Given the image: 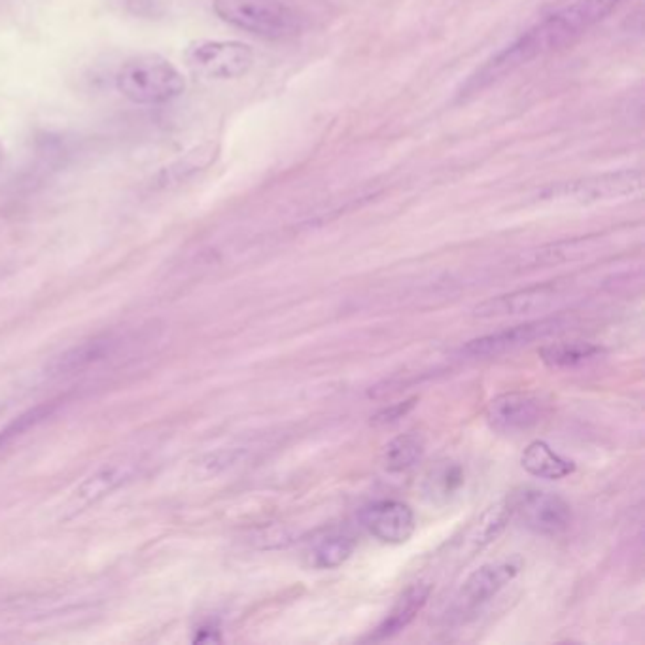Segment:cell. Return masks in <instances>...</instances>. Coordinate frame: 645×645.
<instances>
[{
    "instance_id": "1",
    "label": "cell",
    "mask_w": 645,
    "mask_h": 645,
    "mask_svg": "<svg viewBox=\"0 0 645 645\" xmlns=\"http://www.w3.org/2000/svg\"><path fill=\"white\" fill-rule=\"evenodd\" d=\"M619 3L621 0H576L570 6L555 12L486 61L473 76H470L460 95L468 97L479 93L523 65L547 56L551 51L572 46L587 31L606 19Z\"/></svg>"
},
{
    "instance_id": "2",
    "label": "cell",
    "mask_w": 645,
    "mask_h": 645,
    "mask_svg": "<svg viewBox=\"0 0 645 645\" xmlns=\"http://www.w3.org/2000/svg\"><path fill=\"white\" fill-rule=\"evenodd\" d=\"M116 89L133 105L158 107L182 97L186 80L182 72L163 56L140 54L120 67Z\"/></svg>"
},
{
    "instance_id": "3",
    "label": "cell",
    "mask_w": 645,
    "mask_h": 645,
    "mask_svg": "<svg viewBox=\"0 0 645 645\" xmlns=\"http://www.w3.org/2000/svg\"><path fill=\"white\" fill-rule=\"evenodd\" d=\"M214 14L231 27L265 40L296 38L303 21L282 0H213Z\"/></svg>"
},
{
    "instance_id": "4",
    "label": "cell",
    "mask_w": 645,
    "mask_h": 645,
    "mask_svg": "<svg viewBox=\"0 0 645 645\" xmlns=\"http://www.w3.org/2000/svg\"><path fill=\"white\" fill-rule=\"evenodd\" d=\"M142 341L144 335L140 331H107L56 356L54 362L47 368V375L65 379L88 373L91 369L114 362V359H120V356L131 354L133 347L142 345Z\"/></svg>"
},
{
    "instance_id": "5",
    "label": "cell",
    "mask_w": 645,
    "mask_h": 645,
    "mask_svg": "<svg viewBox=\"0 0 645 645\" xmlns=\"http://www.w3.org/2000/svg\"><path fill=\"white\" fill-rule=\"evenodd\" d=\"M186 67L204 80H237L254 65V51L237 40H195L184 51Z\"/></svg>"
},
{
    "instance_id": "6",
    "label": "cell",
    "mask_w": 645,
    "mask_h": 645,
    "mask_svg": "<svg viewBox=\"0 0 645 645\" xmlns=\"http://www.w3.org/2000/svg\"><path fill=\"white\" fill-rule=\"evenodd\" d=\"M519 523L539 536H558L572 525V507L564 498L541 488H521L507 498Z\"/></svg>"
},
{
    "instance_id": "7",
    "label": "cell",
    "mask_w": 645,
    "mask_h": 645,
    "mask_svg": "<svg viewBox=\"0 0 645 645\" xmlns=\"http://www.w3.org/2000/svg\"><path fill=\"white\" fill-rule=\"evenodd\" d=\"M523 567L521 558H504L498 562H490L475 570L460 590L456 592L451 613L458 619L473 615L477 609L486 606L490 600L498 597L515 577L519 576Z\"/></svg>"
},
{
    "instance_id": "8",
    "label": "cell",
    "mask_w": 645,
    "mask_h": 645,
    "mask_svg": "<svg viewBox=\"0 0 645 645\" xmlns=\"http://www.w3.org/2000/svg\"><path fill=\"white\" fill-rule=\"evenodd\" d=\"M643 188L641 171H617L588 176L574 182H566L557 188H549L544 195L557 201L572 203H598L640 195Z\"/></svg>"
},
{
    "instance_id": "9",
    "label": "cell",
    "mask_w": 645,
    "mask_h": 645,
    "mask_svg": "<svg viewBox=\"0 0 645 645\" xmlns=\"http://www.w3.org/2000/svg\"><path fill=\"white\" fill-rule=\"evenodd\" d=\"M566 326H567V320L560 315L525 322L519 326H511V328L488 333V335H483V338L470 341L466 347L462 349V354L472 356V358L500 356V354H505L511 350H517L521 347H526L534 341L546 339V338H549V335L564 329Z\"/></svg>"
},
{
    "instance_id": "10",
    "label": "cell",
    "mask_w": 645,
    "mask_h": 645,
    "mask_svg": "<svg viewBox=\"0 0 645 645\" xmlns=\"http://www.w3.org/2000/svg\"><path fill=\"white\" fill-rule=\"evenodd\" d=\"M547 403L532 392H505L486 407L488 426L500 433H521L544 421Z\"/></svg>"
},
{
    "instance_id": "11",
    "label": "cell",
    "mask_w": 645,
    "mask_h": 645,
    "mask_svg": "<svg viewBox=\"0 0 645 645\" xmlns=\"http://www.w3.org/2000/svg\"><path fill=\"white\" fill-rule=\"evenodd\" d=\"M144 466L146 463L142 458H120L107 462L105 466H100L91 475H88L78 484V488L74 490L70 500L72 507H89L91 504L110 496L118 488L139 479Z\"/></svg>"
},
{
    "instance_id": "12",
    "label": "cell",
    "mask_w": 645,
    "mask_h": 645,
    "mask_svg": "<svg viewBox=\"0 0 645 645\" xmlns=\"http://www.w3.org/2000/svg\"><path fill=\"white\" fill-rule=\"evenodd\" d=\"M362 523L382 544L400 546L415 532V513L403 502L382 500L364 509Z\"/></svg>"
},
{
    "instance_id": "13",
    "label": "cell",
    "mask_w": 645,
    "mask_h": 645,
    "mask_svg": "<svg viewBox=\"0 0 645 645\" xmlns=\"http://www.w3.org/2000/svg\"><path fill=\"white\" fill-rule=\"evenodd\" d=\"M558 294L560 290L555 284H539V286H530L488 299L475 307L473 315L481 318H498L546 311L558 299Z\"/></svg>"
},
{
    "instance_id": "14",
    "label": "cell",
    "mask_w": 645,
    "mask_h": 645,
    "mask_svg": "<svg viewBox=\"0 0 645 645\" xmlns=\"http://www.w3.org/2000/svg\"><path fill=\"white\" fill-rule=\"evenodd\" d=\"M430 595H432L430 583H415V585L407 587L403 590V595L394 604L389 617H386L384 621L377 627L371 640H375V641L386 640V638H392V636L400 634L401 630H405L412 621H415L417 615L424 609V606L430 600Z\"/></svg>"
},
{
    "instance_id": "15",
    "label": "cell",
    "mask_w": 645,
    "mask_h": 645,
    "mask_svg": "<svg viewBox=\"0 0 645 645\" xmlns=\"http://www.w3.org/2000/svg\"><path fill=\"white\" fill-rule=\"evenodd\" d=\"M523 468L539 479H562L576 472V462L555 453L546 442H532L523 456Z\"/></svg>"
},
{
    "instance_id": "16",
    "label": "cell",
    "mask_w": 645,
    "mask_h": 645,
    "mask_svg": "<svg viewBox=\"0 0 645 645\" xmlns=\"http://www.w3.org/2000/svg\"><path fill=\"white\" fill-rule=\"evenodd\" d=\"M426 451L422 435L409 432V433H401L398 437L384 447L382 451V463L384 470L390 473H403L407 470H411L412 466H417V463L422 460Z\"/></svg>"
},
{
    "instance_id": "17",
    "label": "cell",
    "mask_w": 645,
    "mask_h": 645,
    "mask_svg": "<svg viewBox=\"0 0 645 645\" xmlns=\"http://www.w3.org/2000/svg\"><path fill=\"white\" fill-rule=\"evenodd\" d=\"M598 354H602V349L588 341H562V343L547 345L539 350L544 364H547L553 369L576 368L579 364L588 362V359H592Z\"/></svg>"
},
{
    "instance_id": "18",
    "label": "cell",
    "mask_w": 645,
    "mask_h": 645,
    "mask_svg": "<svg viewBox=\"0 0 645 645\" xmlns=\"http://www.w3.org/2000/svg\"><path fill=\"white\" fill-rule=\"evenodd\" d=\"M463 483H466V479H463V470L460 463L440 462L428 472L424 479V494L435 504H443L458 494Z\"/></svg>"
},
{
    "instance_id": "19",
    "label": "cell",
    "mask_w": 645,
    "mask_h": 645,
    "mask_svg": "<svg viewBox=\"0 0 645 645\" xmlns=\"http://www.w3.org/2000/svg\"><path fill=\"white\" fill-rule=\"evenodd\" d=\"M216 158V150L211 144L197 146L192 151H188L186 156L176 160L169 167L161 169L156 176L160 186H174L178 182H182L188 176L195 174L197 171H203L204 167H209L213 160Z\"/></svg>"
},
{
    "instance_id": "20",
    "label": "cell",
    "mask_w": 645,
    "mask_h": 645,
    "mask_svg": "<svg viewBox=\"0 0 645 645\" xmlns=\"http://www.w3.org/2000/svg\"><path fill=\"white\" fill-rule=\"evenodd\" d=\"M513 517L509 502H498L496 505H493L490 509L484 511V515L481 517V521L477 523V528L470 539L472 544V551H481L486 546L493 544L500 537V534L505 530V526L509 525Z\"/></svg>"
},
{
    "instance_id": "21",
    "label": "cell",
    "mask_w": 645,
    "mask_h": 645,
    "mask_svg": "<svg viewBox=\"0 0 645 645\" xmlns=\"http://www.w3.org/2000/svg\"><path fill=\"white\" fill-rule=\"evenodd\" d=\"M356 541L349 534H331L324 537L311 553V564L318 570H331L339 567L354 553Z\"/></svg>"
},
{
    "instance_id": "22",
    "label": "cell",
    "mask_w": 645,
    "mask_h": 645,
    "mask_svg": "<svg viewBox=\"0 0 645 645\" xmlns=\"http://www.w3.org/2000/svg\"><path fill=\"white\" fill-rule=\"evenodd\" d=\"M49 411H51L49 405L38 407V409L27 412V415L19 417L16 422L8 424L3 432H0V449L6 447L12 440H16V437H17L19 433H25L29 428H33L35 424H38L42 419H46V417L49 415Z\"/></svg>"
},
{
    "instance_id": "23",
    "label": "cell",
    "mask_w": 645,
    "mask_h": 645,
    "mask_svg": "<svg viewBox=\"0 0 645 645\" xmlns=\"http://www.w3.org/2000/svg\"><path fill=\"white\" fill-rule=\"evenodd\" d=\"M125 14L144 17V19H156L163 14L161 0H112Z\"/></svg>"
},
{
    "instance_id": "24",
    "label": "cell",
    "mask_w": 645,
    "mask_h": 645,
    "mask_svg": "<svg viewBox=\"0 0 645 645\" xmlns=\"http://www.w3.org/2000/svg\"><path fill=\"white\" fill-rule=\"evenodd\" d=\"M417 398H411V400H405V401H400V403H394L390 407H386L382 411H379L375 417H371V424L375 426H386V424H394L398 421H401L403 417H407L411 409L417 405Z\"/></svg>"
},
{
    "instance_id": "25",
    "label": "cell",
    "mask_w": 645,
    "mask_h": 645,
    "mask_svg": "<svg viewBox=\"0 0 645 645\" xmlns=\"http://www.w3.org/2000/svg\"><path fill=\"white\" fill-rule=\"evenodd\" d=\"M3 158H5V150H3V144H0V163H3Z\"/></svg>"
}]
</instances>
